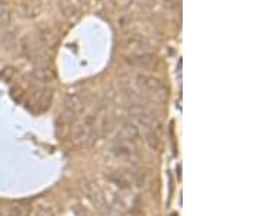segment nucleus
<instances>
[{
  "label": "nucleus",
  "instance_id": "nucleus-4",
  "mask_svg": "<svg viewBox=\"0 0 261 216\" xmlns=\"http://www.w3.org/2000/svg\"><path fill=\"white\" fill-rule=\"evenodd\" d=\"M91 117H87L76 129V142L82 148H90L96 142V129Z\"/></svg>",
  "mask_w": 261,
  "mask_h": 216
},
{
  "label": "nucleus",
  "instance_id": "nucleus-17",
  "mask_svg": "<svg viewBox=\"0 0 261 216\" xmlns=\"http://www.w3.org/2000/svg\"><path fill=\"white\" fill-rule=\"evenodd\" d=\"M9 216H26V211H25V208L16 205L9 209Z\"/></svg>",
  "mask_w": 261,
  "mask_h": 216
},
{
  "label": "nucleus",
  "instance_id": "nucleus-14",
  "mask_svg": "<svg viewBox=\"0 0 261 216\" xmlns=\"http://www.w3.org/2000/svg\"><path fill=\"white\" fill-rule=\"evenodd\" d=\"M10 20H12V10L6 1L0 0V25L6 26L10 23Z\"/></svg>",
  "mask_w": 261,
  "mask_h": 216
},
{
  "label": "nucleus",
  "instance_id": "nucleus-2",
  "mask_svg": "<svg viewBox=\"0 0 261 216\" xmlns=\"http://www.w3.org/2000/svg\"><path fill=\"white\" fill-rule=\"evenodd\" d=\"M129 113L135 119L137 125L142 126L145 131L161 129V122L158 120V117L150 109L144 108L141 105H135V106L129 109Z\"/></svg>",
  "mask_w": 261,
  "mask_h": 216
},
{
  "label": "nucleus",
  "instance_id": "nucleus-12",
  "mask_svg": "<svg viewBox=\"0 0 261 216\" xmlns=\"http://www.w3.org/2000/svg\"><path fill=\"white\" fill-rule=\"evenodd\" d=\"M126 63L132 67H148L153 64V55H138V57H126Z\"/></svg>",
  "mask_w": 261,
  "mask_h": 216
},
{
  "label": "nucleus",
  "instance_id": "nucleus-5",
  "mask_svg": "<svg viewBox=\"0 0 261 216\" xmlns=\"http://www.w3.org/2000/svg\"><path fill=\"white\" fill-rule=\"evenodd\" d=\"M83 192L86 193L88 200L96 206V209H97L100 214H103L106 203H104V198H103L100 189L97 187V184L93 183V182H86V183L83 184Z\"/></svg>",
  "mask_w": 261,
  "mask_h": 216
},
{
  "label": "nucleus",
  "instance_id": "nucleus-3",
  "mask_svg": "<svg viewBox=\"0 0 261 216\" xmlns=\"http://www.w3.org/2000/svg\"><path fill=\"white\" fill-rule=\"evenodd\" d=\"M123 50L126 52V57H138V55L151 54L150 42L139 33L128 36L123 42Z\"/></svg>",
  "mask_w": 261,
  "mask_h": 216
},
{
  "label": "nucleus",
  "instance_id": "nucleus-10",
  "mask_svg": "<svg viewBox=\"0 0 261 216\" xmlns=\"http://www.w3.org/2000/svg\"><path fill=\"white\" fill-rule=\"evenodd\" d=\"M145 138H147V144L151 150L157 151L161 147V129H151V131H145Z\"/></svg>",
  "mask_w": 261,
  "mask_h": 216
},
{
  "label": "nucleus",
  "instance_id": "nucleus-8",
  "mask_svg": "<svg viewBox=\"0 0 261 216\" xmlns=\"http://www.w3.org/2000/svg\"><path fill=\"white\" fill-rule=\"evenodd\" d=\"M112 154L118 158V160H122V161H128L134 157L135 151L131 148V144H126V142H116L113 147H112Z\"/></svg>",
  "mask_w": 261,
  "mask_h": 216
},
{
  "label": "nucleus",
  "instance_id": "nucleus-11",
  "mask_svg": "<svg viewBox=\"0 0 261 216\" xmlns=\"http://www.w3.org/2000/svg\"><path fill=\"white\" fill-rule=\"evenodd\" d=\"M0 44L4 50H12L17 44V35L15 31H6L0 36Z\"/></svg>",
  "mask_w": 261,
  "mask_h": 216
},
{
  "label": "nucleus",
  "instance_id": "nucleus-9",
  "mask_svg": "<svg viewBox=\"0 0 261 216\" xmlns=\"http://www.w3.org/2000/svg\"><path fill=\"white\" fill-rule=\"evenodd\" d=\"M31 79L36 84L45 86L47 83H50L52 80V71L48 67H38L31 73Z\"/></svg>",
  "mask_w": 261,
  "mask_h": 216
},
{
  "label": "nucleus",
  "instance_id": "nucleus-19",
  "mask_svg": "<svg viewBox=\"0 0 261 216\" xmlns=\"http://www.w3.org/2000/svg\"><path fill=\"white\" fill-rule=\"evenodd\" d=\"M163 6L166 9H174L177 6V0H163Z\"/></svg>",
  "mask_w": 261,
  "mask_h": 216
},
{
  "label": "nucleus",
  "instance_id": "nucleus-6",
  "mask_svg": "<svg viewBox=\"0 0 261 216\" xmlns=\"http://www.w3.org/2000/svg\"><path fill=\"white\" fill-rule=\"evenodd\" d=\"M119 139L122 142H126V144H135L138 142L141 133H139V128L135 122L132 120H126L121 125L119 128Z\"/></svg>",
  "mask_w": 261,
  "mask_h": 216
},
{
  "label": "nucleus",
  "instance_id": "nucleus-7",
  "mask_svg": "<svg viewBox=\"0 0 261 216\" xmlns=\"http://www.w3.org/2000/svg\"><path fill=\"white\" fill-rule=\"evenodd\" d=\"M85 109V99L80 95H71L66 99L64 112L69 117H77Z\"/></svg>",
  "mask_w": 261,
  "mask_h": 216
},
{
  "label": "nucleus",
  "instance_id": "nucleus-15",
  "mask_svg": "<svg viewBox=\"0 0 261 216\" xmlns=\"http://www.w3.org/2000/svg\"><path fill=\"white\" fill-rule=\"evenodd\" d=\"M39 42L42 44V45H45V47H50V45H52L54 42H55V35L52 33V31H50V29H42L41 32H39Z\"/></svg>",
  "mask_w": 261,
  "mask_h": 216
},
{
  "label": "nucleus",
  "instance_id": "nucleus-18",
  "mask_svg": "<svg viewBox=\"0 0 261 216\" xmlns=\"http://www.w3.org/2000/svg\"><path fill=\"white\" fill-rule=\"evenodd\" d=\"M74 214H76V216H90L88 215V212H87L86 209H83L82 206H76L74 209Z\"/></svg>",
  "mask_w": 261,
  "mask_h": 216
},
{
  "label": "nucleus",
  "instance_id": "nucleus-13",
  "mask_svg": "<svg viewBox=\"0 0 261 216\" xmlns=\"http://www.w3.org/2000/svg\"><path fill=\"white\" fill-rule=\"evenodd\" d=\"M51 98H52L51 90L47 89V87H41L38 95H36V105L41 106V109L48 108V105L51 103Z\"/></svg>",
  "mask_w": 261,
  "mask_h": 216
},
{
  "label": "nucleus",
  "instance_id": "nucleus-16",
  "mask_svg": "<svg viewBox=\"0 0 261 216\" xmlns=\"http://www.w3.org/2000/svg\"><path fill=\"white\" fill-rule=\"evenodd\" d=\"M100 126H102V132L103 133H109L113 128V119L110 115L104 113L103 117H102V122H100Z\"/></svg>",
  "mask_w": 261,
  "mask_h": 216
},
{
  "label": "nucleus",
  "instance_id": "nucleus-1",
  "mask_svg": "<svg viewBox=\"0 0 261 216\" xmlns=\"http://www.w3.org/2000/svg\"><path fill=\"white\" fill-rule=\"evenodd\" d=\"M135 84L138 90L144 95H150L156 98L157 100H166L167 99V89L164 83L151 74H138L135 77Z\"/></svg>",
  "mask_w": 261,
  "mask_h": 216
}]
</instances>
